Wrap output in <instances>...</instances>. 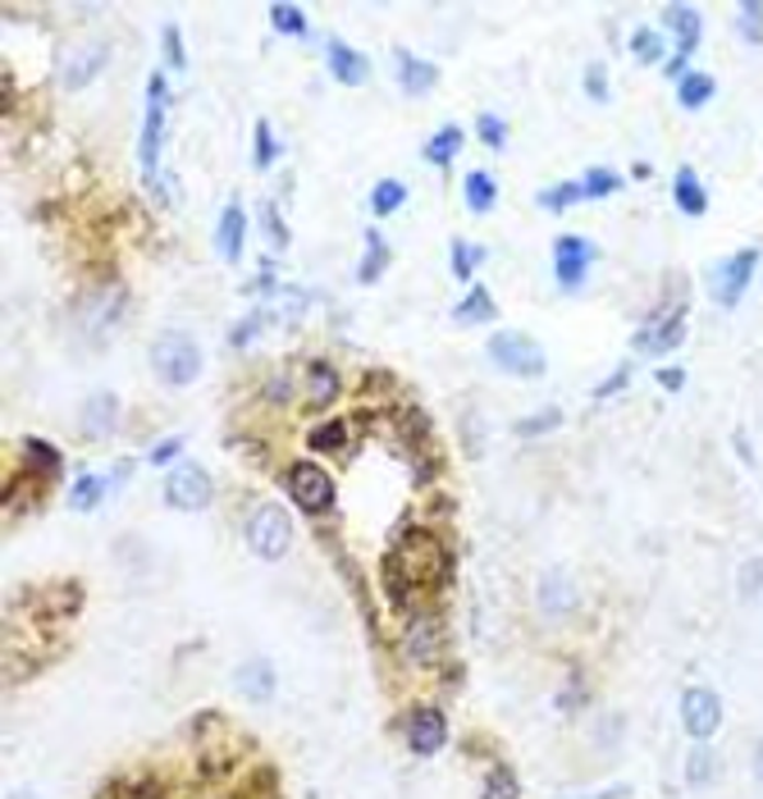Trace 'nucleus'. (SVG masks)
I'll return each instance as SVG.
<instances>
[{"mask_svg": "<svg viewBox=\"0 0 763 799\" xmlns=\"http://www.w3.org/2000/svg\"><path fill=\"white\" fill-rule=\"evenodd\" d=\"M201 366H207V356H201L192 333L165 329L161 339L151 343V371H156V379L169 384V389H184V384H192L201 375Z\"/></svg>", "mask_w": 763, "mask_h": 799, "instance_id": "f257e3e1", "label": "nucleus"}, {"mask_svg": "<svg viewBox=\"0 0 763 799\" xmlns=\"http://www.w3.org/2000/svg\"><path fill=\"white\" fill-rule=\"evenodd\" d=\"M165 115H169V87L165 73H151L146 79V106H142V142H138V161L146 184H156V161L165 146Z\"/></svg>", "mask_w": 763, "mask_h": 799, "instance_id": "f03ea898", "label": "nucleus"}, {"mask_svg": "<svg viewBox=\"0 0 763 799\" xmlns=\"http://www.w3.org/2000/svg\"><path fill=\"white\" fill-rule=\"evenodd\" d=\"M490 361H494L498 371L517 375V379H540V375L549 371L544 348L530 339V333H517V329L494 333V339H490Z\"/></svg>", "mask_w": 763, "mask_h": 799, "instance_id": "7ed1b4c3", "label": "nucleus"}, {"mask_svg": "<svg viewBox=\"0 0 763 799\" xmlns=\"http://www.w3.org/2000/svg\"><path fill=\"white\" fill-rule=\"evenodd\" d=\"M247 544H251V553L266 557V562L289 557V549H293V521H289V512L274 507V503H261L257 512H251V521H247Z\"/></svg>", "mask_w": 763, "mask_h": 799, "instance_id": "20e7f679", "label": "nucleus"}, {"mask_svg": "<svg viewBox=\"0 0 763 799\" xmlns=\"http://www.w3.org/2000/svg\"><path fill=\"white\" fill-rule=\"evenodd\" d=\"M215 498V480L207 467H197V461H174L165 471V503L179 507V512H201L211 507Z\"/></svg>", "mask_w": 763, "mask_h": 799, "instance_id": "39448f33", "label": "nucleus"}, {"mask_svg": "<svg viewBox=\"0 0 763 799\" xmlns=\"http://www.w3.org/2000/svg\"><path fill=\"white\" fill-rule=\"evenodd\" d=\"M284 484H289V498L302 512H312V517L334 507V480H329V471L316 467V461H293L284 471Z\"/></svg>", "mask_w": 763, "mask_h": 799, "instance_id": "423d86ee", "label": "nucleus"}, {"mask_svg": "<svg viewBox=\"0 0 763 799\" xmlns=\"http://www.w3.org/2000/svg\"><path fill=\"white\" fill-rule=\"evenodd\" d=\"M595 243L590 238H580V234H563L553 243V274H557V283H563L567 293H576V289H585V279H590V266H595Z\"/></svg>", "mask_w": 763, "mask_h": 799, "instance_id": "0eeeda50", "label": "nucleus"}, {"mask_svg": "<svg viewBox=\"0 0 763 799\" xmlns=\"http://www.w3.org/2000/svg\"><path fill=\"white\" fill-rule=\"evenodd\" d=\"M681 727L691 740H714V731L723 727V700L708 685H691L681 694Z\"/></svg>", "mask_w": 763, "mask_h": 799, "instance_id": "6e6552de", "label": "nucleus"}, {"mask_svg": "<svg viewBox=\"0 0 763 799\" xmlns=\"http://www.w3.org/2000/svg\"><path fill=\"white\" fill-rule=\"evenodd\" d=\"M664 23L677 33V50H672V60H668V79H685V64H691V56H695V46H700V28H704V19H700V10L695 5H668L664 10Z\"/></svg>", "mask_w": 763, "mask_h": 799, "instance_id": "1a4fd4ad", "label": "nucleus"}, {"mask_svg": "<svg viewBox=\"0 0 763 799\" xmlns=\"http://www.w3.org/2000/svg\"><path fill=\"white\" fill-rule=\"evenodd\" d=\"M754 270H759V247H741L736 256H727V261L718 266V274H714V302L736 306L754 283Z\"/></svg>", "mask_w": 763, "mask_h": 799, "instance_id": "9d476101", "label": "nucleus"}, {"mask_svg": "<svg viewBox=\"0 0 763 799\" xmlns=\"http://www.w3.org/2000/svg\"><path fill=\"white\" fill-rule=\"evenodd\" d=\"M119 316H124V289H115V283H106V289H92L79 302V329L92 333V339L110 333Z\"/></svg>", "mask_w": 763, "mask_h": 799, "instance_id": "9b49d317", "label": "nucleus"}, {"mask_svg": "<svg viewBox=\"0 0 763 799\" xmlns=\"http://www.w3.org/2000/svg\"><path fill=\"white\" fill-rule=\"evenodd\" d=\"M681 339H685V306L677 302V306H668V312H654L649 316V325L635 333V348L664 356V352L681 348Z\"/></svg>", "mask_w": 763, "mask_h": 799, "instance_id": "f8f14e48", "label": "nucleus"}, {"mask_svg": "<svg viewBox=\"0 0 763 799\" xmlns=\"http://www.w3.org/2000/svg\"><path fill=\"white\" fill-rule=\"evenodd\" d=\"M110 64V46L106 42H87V46H73L69 56H64V69H60V83L69 87V92H79V87H87L101 69Z\"/></svg>", "mask_w": 763, "mask_h": 799, "instance_id": "ddd939ff", "label": "nucleus"}, {"mask_svg": "<svg viewBox=\"0 0 763 799\" xmlns=\"http://www.w3.org/2000/svg\"><path fill=\"white\" fill-rule=\"evenodd\" d=\"M325 69L334 73V79H339L343 87H357V83H366V79H371V60L362 56V50H352L348 42H339V37H329V42H325Z\"/></svg>", "mask_w": 763, "mask_h": 799, "instance_id": "4468645a", "label": "nucleus"}, {"mask_svg": "<svg viewBox=\"0 0 763 799\" xmlns=\"http://www.w3.org/2000/svg\"><path fill=\"white\" fill-rule=\"evenodd\" d=\"M79 430L83 439H110L119 430V398L115 393H92L79 411Z\"/></svg>", "mask_w": 763, "mask_h": 799, "instance_id": "2eb2a0df", "label": "nucleus"}, {"mask_svg": "<svg viewBox=\"0 0 763 799\" xmlns=\"http://www.w3.org/2000/svg\"><path fill=\"white\" fill-rule=\"evenodd\" d=\"M444 740H448V727L435 708H421V713L407 717V744H412V754H421V759L439 754Z\"/></svg>", "mask_w": 763, "mask_h": 799, "instance_id": "dca6fc26", "label": "nucleus"}, {"mask_svg": "<svg viewBox=\"0 0 763 799\" xmlns=\"http://www.w3.org/2000/svg\"><path fill=\"white\" fill-rule=\"evenodd\" d=\"M402 649H407V658L412 662H435L439 658V649H444V635H439V622L435 616H412L407 622V635H402Z\"/></svg>", "mask_w": 763, "mask_h": 799, "instance_id": "f3484780", "label": "nucleus"}, {"mask_svg": "<svg viewBox=\"0 0 763 799\" xmlns=\"http://www.w3.org/2000/svg\"><path fill=\"white\" fill-rule=\"evenodd\" d=\"M394 73H398V87L407 92V96H425L430 87L439 83V69L430 64V60H421V56H412V50H394Z\"/></svg>", "mask_w": 763, "mask_h": 799, "instance_id": "a211bd4d", "label": "nucleus"}, {"mask_svg": "<svg viewBox=\"0 0 763 799\" xmlns=\"http://www.w3.org/2000/svg\"><path fill=\"white\" fill-rule=\"evenodd\" d=\"M243 238H247V215H243L238 201H228L220 224H215V251L224 256V261H238V256H243Z\"/></svg>", "mask_w": 763, "mask_h": 799, "instance_id": "6ab92c4d", "label": "nucleus"}, {"mask_svg": "<svg viewBox=\"0 0 763 799\" xmlns=\"http://www.w3.org/2000/svg\"><path fill=\"white\" fill-rule=\"evenodd\" d=\"M302 398L312 407H329L339 398V371L329 361H307V379H302Z\"/></svg>", "mask_w": 763, "mask_h": 799, "instance_id": "aec40b11", "label": "nucleus"}, {"mask_svg": "<svg viewBox=\"0 0 763 799\" xmlns=\"http://www.w3.org/2000/svg\"><path fill=\"white\" fill-rule=\"evenodd\" d=\"M672 201H677V211H681V215H691V220H700V215L708 211V192H704L700 174H695L691 165L677 169V178H672Z\"/></svg>", "mask_w": 763, "mask_h": 799, "instance_id": "412c9836", "label": "nucleus"}, {"mask_svg": "<svg viewBox=\"0 0 763 799\" xmlns=\"http://www.w3.org/2000/svg\"><path fill=\"white\" fill-rule=\"evenodd\" d=\"M234 685L247 694V700L266 704L270 694H274V667H270L266 658H251V662H243L238 672H234Z\"/></svg>", "mask_w": 763, "mask_h": 799, "instance_id": "4be33fe9", "label": "nucleus"}, {"mask_svg": "<svg viewBox=\"0 0 763 799\" xmlns=\"http://www.w3.org/2000/svg\"><path fill=\"white\" fill-rule=\"evenodd\" d=\"M494 316H498V306H494V297H490L485 283H471V293L453 306V320H457V325H490Z\"/></svg>", "mask_w": 763, "mask_h": 799, "instance_id": "5701e85b", "label": "nucleus"}, {"mask_svg": "<svg viewBox=\"0 0 763 799\" xmlns=\"http://www.w3.org/2000/svg\"><path fill=\"white\" fill-rule=\"evenodd\" d=\"M576 603H580V595H576V585H572L567 576L553 572V576L540 580V608H544L549 616H567Z\"/></svg>", "mask_w": 763, "mask_h": 799, "instance_id": "b1692460", "label": "nucleus"}, {"mask_svg": "<svg viewBox=\"0 0 763 799\" xmlns=\"http://www.w3.org/2000/svg\"><path fill=\"white\" fill-rule=\"evenodd\" d=\"M462 197H467V205H471V215H490V211H494V201H498V184H494V174L471 169V174H467V184H462Z\"/></svg>", "mask_w": 763, "mask_h": 799, "instance_id": "393cba45", "label": "nucleus"}, {"mask_svg": "<svg viewBox=\"0 0 763 799\" xmlns=\"http://www.w3.org/2000/svg\"><path fill=\"white\" fill-rule=\"evenodd\" d=\"M714 92H718V83L708 79V73H700V69H691V73H685V79L677 83V96H681V106H685V110L708 106V101H714Z\"/></svg>", "mask_w": 763, "mask_h": 799, "instance_id": "a878e982", "label": "nucleus"}, {"mask_svg": "<svg viewBox=\"0 0 763 799\" xmlns=\"http://www.w3.org/2000/svg\"><path fill=\"white\" fill-rule=\"evenodd\" d=\"M457 151H462V128H453V124H448V128H439V133L425 142V161L444 169V165H453V161H457Z\"/></svg>", "mask_w": 763, "mask_h": 799, "instance_id": "bb28decb", "label": "nucleus"}, {"mask_svg": "<svg viewBox=\"0 0 763 799\" xmlns=\"http://www.w3.org/2000/svg\"><path fill=\"white\" fill-rule=\"evenodd\" d=\"M576 184H580V197H585V201H599V197H613V192L622 188V174H618V169L595 165V169H585V174L576 178Z\"/></svg>", "mask_w": 763, "mask_h": 799, "instance_id": "cd10ccee", "label": "nucleus"}, {"mask_svg": "<svg viewBox=\"0 0 763 799\" xmlns=\"http://www.w3.org/2000/svg\"><path fill=\"white\" fill-rule=\"evenodd\" d=\"M348 439H352L348 421H325V425H316V430L307 434V444H312L316 453H343V448H348Z\"/></svg>", "mask_w": 763, "mask_h": 799, "instance_id": "c85d7f7f", "label": "nucleus"}, {"mask_svg": "<svg viewBox=\"0 0 763 799\" xmlns=\"http://www.w3.org/2000/svg\"><path fill=\"white\" fill-rule=\"evenodd\" d=\"M407 201V184H398V178H379L375 192H371V211L375 215H398Z\"/></svg>", "mask_w": 763, "mask_h": 799, "instance_id": "c756f323", "label": "nucleus"}, {"mask_svg": "<svg viewBox=\"0 0 763 799\" xmlns=\"http://www.w3.org/2000/svg\"><path fill=\"white\" fill-rule=\"evenodd\" d=\"M106 475H79L73 480V489H69V507H79V512H92L101 498H106Z\"/></svg>", "mask_w": 763, "mask_h": 799, "instance_id": "7c9ffc66", "label": "nucleus"}, {"mask_svg": "<svg viewBox=\"0 0 763 799\" xmlns=\"http://www.w3.org/2000/svg\"><path fill=\"white\" fill-rule=\"evenodd\" d=\"M385 266H389V243L379 238V234H366V261L357 266V279L362 283H375L379 274H385Z\"/></svg>", "mask_w": 763, "mask_h": 799, "instance_id": "2f4dec72", "label": "nucleus"}, {"mask_svg": "<svg viewBox=\"0 0 763 799\" xmlns=\"http://www.w3.org/2000/svg\"><path fill=\"white\" fill-rule=\"evenodd\" d=\"M480 261H485V247H476V243H467V238H453V274H457V279L471 283V274L480 270Z\"/></svg>", "mask_w": 763, "mask_h": 799, "instance_id": "473e14b6", "label": "nucleus"}, {"mask_svg": "<svg viewBox=\"0 0 763 799\" xmlns=\"http://www.w3.org/2000/svg\"><path fill=\"white\" fill-rule=\"evenodd\" d=\"M557 425H563V411L544 407V411H530V416H521L517 421V434H521V439H540V434H553Z\"/></svg>", "mask_w": 763, "mask_h": 799, "instance_id": "72a5a7b5", "label": "nucleus"}, {"mask_svg": "<svg viewBox=\"0 0 763 799\" xmlns=\"http://www.w3.org/2000/svg\"><path fill=\"white\" fill-rule=\"evenodd\" d=\"M736 33H741L750 46H763V0H746L736 10Z\"/></svg>", "mask_w": 763, "mask_h": 799, "instance_id": "f704fd0d", "label": "nucleus"}, {"mask_svg": "<svg viewBox=\"0 0 763 799\" xmlns=\"http://www.w3.org/2000/svg\"><path fill=\"white\" fill-rule=\"evenodd\" d=\"M23 457H28V467L37 475H56L60 471V453L50 444H42V439H23Z\"/></svg>", "mask_w": 763, "mask_h": 799, "instance_id": "c9c22d12", "label": "nucleus"}, {"mask_svg": "<svg viewBox=\"0 0 763 799\" xmlns=\"http://www.w3.org/2000/svg\"><path fill=\"white\" fill-rule=\"evenodd\" d=\"M631 56L641 64H658L664 60V37H658L654 28H635L631 33Z\"/></svg>", "mask_w": 763, "mask_h": 799, "instance_id": "e433bc0d", "label": "nucleus"}, {"mask_svg": "<svg viewBox=\"0 0 763 799\" xmlns=\"http://www.w3.org/2000/svg\"><path fill=\"white\" fill-rule=\"evenodd\" d=\"M270 23H274V33H284V37H307V14L297 5H270Z\"/></svg>", "mask_w": 763, "mask_h": 799, "instance_id": "4c0bfd02", "label": "nucleus"}, {"mask_svg": "<svg viewBox=\"0 0 763 799\" xmlns=\"http://www.w3.org/2000/svg\"><path fill=\"white\" fill-rule=\"evenodd\" d=\"M480 799H521V786L507 767H494L485 777V786H480Z\"/></svg>", "mask_w": 763, "mask_h": 799, "instance_id": "58836bf2", "label": "nucleus"}, {"mask_svg": "<svg viewBox=\"0 0 763 799\" xmlns=\"http://www.w3.org/2000/svg\"><path fill=\"white\" fill-rule=\"evenodd\" d=\"M536 201L544 205V211H553V215H563V211H567V205H576V201H585V197H580V184H557V188H544V192H540Z\"/></svg>", "mask_w": 763, "mask_h": 799, "instance_id": "ea45409f", "label": "nucleus"}, {"mask_svg": "<svg viewBox=\"0 0 763 799\" xmlns=\"http://www.w3.org/2000/svg\"><path fill=\"white\" fill-rule=\"evenodd\" d=\"M161 46H165V64L169 69H188V50H184V33H179V23H165L161 28Z\"/></svg>", "mask_w": 763, "mask_h": 799, "instance_id": "a19ab883", "label": "nucleus"}, {"mask_svg": "<svg viewBox=\"0 0 763 799\" xmlns=\"http://www.w3.org/2000/svg\"><path fill=\"white\" fill-rule=\"evenodd\" d=\"M274 156H279V142H274V133H270V124L257 119V146H251V161H257V169H270Z\"/></svg>", "mask_w": 763, "mask_h": 799, "instance_id": "79ce46f5", "label": "nucleus"}, {"mask_svg": "<svg viewBox=\"0 0 763 799\" xmlns=\"http://www.w3.org/2000/svg\"><path fill=\"white\" fill-rule=\"evenodd\" d=\"M476 133H480V142H485L490 151H503L507 146V124L498 115H480L476 119Z\"/></svg>", "mask_w": 763, "mask_h": 799, "instance_id": "37998d69", "label": "nucleus"}, {"mask_svg": "<svg viewBox=\"0 0 763 799\" xmlns=\"http://www.w3.org/2000/svg\"><path fill=\"white\" fill-rule=\"evenodd\" d=\"M685 782H691V786H708V782H714V754L695 750L691 759H685Z\"/></svg>", "mask_w": 763, "mask_h": 799, "instance_id": "c03bdc74", "label": "nucleus"}, {"mask_svg": "<svg viewBox=\"0 0 763 799\" xmlns=\"http://www.w3.org/2000/svg\"><path fill=\"white\" fill-rule=\"evenodd\" d=\"M759 589H763V562L754 557V562H746V572H741V595L754 599Z\"/></svg>", "mask_w": 763, "mask_h": 799, "instance_id": "a18cd8bd", "label": "nucleus"}, {"mask_svg": "<svg viewBox=\"0 0 763 799\" xmlns=\"http://www.w3.org/2000/svg\"><path fill=\"white\" fill-rule=\"evenodd\" d=\"M626 379H631V366H618V371H613V375H608V379L599 384V389H595V398L603 402V398H613V393H622V389H626Z\"/></svg>", "mask_w": 763, "mask_h": 799, "instance_id": "49530a36", "label": "nucleus"}, {"mask_svg": "<svg viewBox=\"0 0 763 799\" xmlns=\"http://www.w3.org/2000/svg\"><path fill=\"white\" fill-rule=\"evenodd\" d=\"M261 220H266V234H270V243H274V247H289V228L279 224V211H274V205H266V211H261Z\"/></svg>", "mask_w": 763, "mask_h": 799, "instance_id": "de8ad7c7", "label": "nucleus"}, {"mask_svg": "<svg viewBox=\"0 0 763 799\" xmlns=\"http://www.w3.org/2000/svg\"><path fill=\"white\" fill-rule=\"evenodd\" d=\"M585 92H590L595 101H608V79H603V64H590V69H585Z\"/></svg>", "mask_w": 763, "mask_h": 799, "instance_id": "09e8293b", "label": "nucleus"}, {"mask_svg": "<svg viewBox=\"0 0 763 799\" xmlns=\"http://www.w3.org/2000/svg\"><path fill=\"white\" fill-rule=\"evenodd\" d=\"M179 448H184V439H179V434H174V439H165V444H156V448H151V461H156V467H169V461L179 457Z\"/></svg>", "mask_w": 763, "mask_h": 799, "instance_id": "8fccbe9b", "label": "nucleus"}, {"mask_svg": "<svg viewBox=\"0 0 763 799\" xmlns=\"http://www.w3.org/2000/svg\"><path fill=\"white\" fill-rule=\"evenodd\" d=\"M261 325H266V312H251V316H247V320L234 329V348H243V343H247V339H251V333H257Z\"/></svg>", "mask_w": 763, "mask_h": 799, "instance_id": "3c124183", "label": "nucleus"}, {"mask_svg": "<svg viewBox=\"0 0 763 799\" xmlns=\"http://www.w3.org/2000/svg\"><path fill=\"white\" fill-rule=\"evenodd\" d=\"M658 379H664V389H681V371H664Z\"/></svg>", "mask_w": 763, "mask_h": 799, "instance_id": "603ef678", "label": "nucleus"}, {"mask_svg": "<svg viewBox=\"0 0 763 799\" xmlns=\"http://www.w3.org/2000/svg\"><path fill=\"white\" fill-rule=\"evenodd\" d=\"M754 777H759V782H763V740H759V744H754Z\"/></svg>", "mask_w": 763, "mask_h": 799, "instance_id": "864d4df0", "label": "nucleus"}, {"mask_svg": "<svg viewBox=\"0 0 763 799\" xmlns=\"http://www.w3.org/2000/svg\"><path fill=\"white\" fill-rule=\"evenodd\" d=\"M133 799H156V786H138V790H133Z\"/></svg>", "mask_w": 763, "mask_h": 799, "instance_id": "5fc2aeb1", "label": "nucleus"}, {"mask_svg": "<svg viewBox=\"0 0 763 799\" xmlns=\"http://www.w3.org/2000/svg\"><path fill=\"white\" fill-rule=\"evenodd\" d=\"M618 795H622V790H618ZM618 795H613V790H608V795H595V799H618Z\"/></svg>", "mask_w": 763, "mask_h": 799, "instance_id": "6e6d98bb", "label": "nucleus"}]
</instances>
